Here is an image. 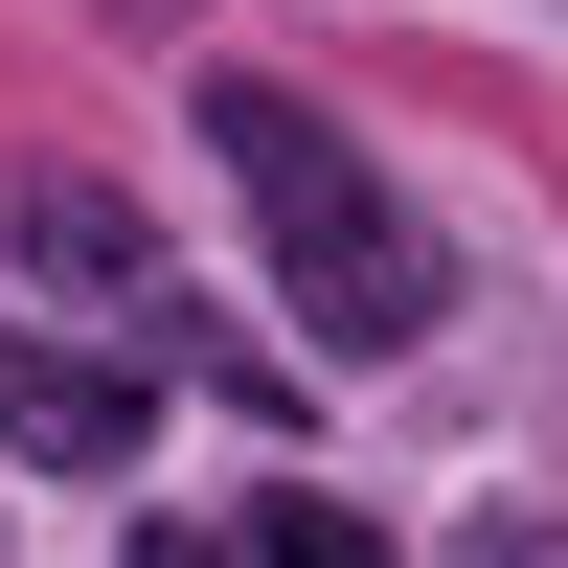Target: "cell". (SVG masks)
I'll use <instances>...</instances> for the list:
<instances>
[{"mask_svg": "<svg viewBox=\"0 0 568 568\" xmlns=\"http://www.w3.org/2000/svg\"><path fill=\"white\" fill-rule=\"evenodd\" d=\"M136 568H387V524H342V500H227V524H160Z\"/></svg>", "mask_w": 568, "mask_h": 568, "instance_id": "3", "label": "cell"}, {"mask_svg": "<svg viewBox=\"0 0 568 568\" xmlns=\"http://www.w3.org/2000/svg\"><path fill=\"white\" fill-rule=\"evenodd\" d=\"M205 160H227V205H251L273 296H296L342 364H387V342H433V318H455V251H433V227H409L387 182H364L342 136L296 114V91H251V69H227V91H205Z\"/></svg>", "mask_w": 568, "mask_h": 568, "instance_id": "1", "label": "cell"}, {"mask_svg": "<svg viewBox=\"0 0 568 568\" xmlns=\"http://www.w3.org/2000/svg\"><path fill=\"white\" fill-rule=\"evenodd\" d=\"M91 23H205V0H91Z\"/></svg>", "mask_w": 568, "mask_h": 568, "instance_id": "5", "label": "cell"}, {"mask_svg": "<svg viewBox=\"0 0 568 568\" xmlns=\"http://www.w3.org/2000/svg\"><path fill=\"white\" fill-rule=\"evenodd\" d=\"M23 251L69 273V296H160V251H136V205H114V182H69V160L23 182Z\"/></svg>", "mask_w": 568, "mask_h": 568, "instance_id": "4", "label": "cell"}, {"mask_svg": "<svg viewBox=\"0 0 568 568\" xmlns=\"http://www.w3.org/2000/svg\"><path fill=\"white\" fill-rule=\"evenodd\" d=\"M136 433H160V387L91 342H23L0 318V455H45V478H136Z\"/></svg>", "mask_w": 568, "mask_h": 568, "instance_id": "2", "label": "cell"}]
</instances>
